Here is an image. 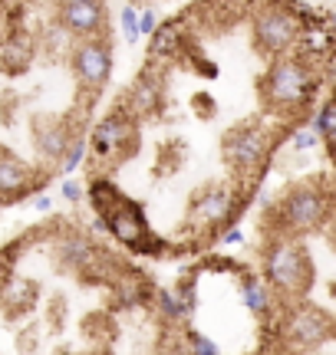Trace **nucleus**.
<instances>
[{
  "mask_svg": "<svg viewBox=\"0 0 336 355\" xmlns=\"http://www.w3.org/2000/svg\"><path fill=\"white\" fill-rule=\"evenodd\" d=\"M188 345L194 349V355H221L218 343H215V339H208V336H201L198 329H188Z\"/></svg>",
  "mask_w": 336,
  "mask_h": 355,
  "instance_id": "412c9836",
  "label": "nucleus"
},
{
  "mask_svg": "<svg viewBox=\"0 0 336 355\" xmlns=\"http://www.w3.org/2000/svg\"><path fill=\"white\" fill-rule=\"evenodd\" d=\"M326 234H330V241L336 243V217H333V224H330V230H326Z\"/></svg>",
  "mask_w": 336,
  "mask_h": 355,
  "instance_id": "bb28decb",
  "label": "nucleus"
},
{
  "mask_svg": "<svg viewBox=\"0 0 336 355\" xmlns=\"http://www.w3.org/2000/svg\"><path fill=\"white\" fill-rule=\"evenodd\" d=\"M156 306L162 309V316L171 319V322H181V319L188 316V309L181 306V300L175 296V293H168V290H158L156 293Z\"/></svg>",
  "mask_w": 336,
  "mask_h": 355,
  "instance_id": "dca6fc26",
  "label": "nucleus"
},
{
  "mask_svg": "<svg viewBox=\"0 0 336 355\" xmlns=\"http://www.w3.org/2000/svg\"><path fill=\"white\" fill-rule=\"evenodd\" d=\"M234 214V191L231 188H208L192 204L194 224H218Z\"/></svg>",
  "mask_w": 336,
  "mask_h": 355,
  "instance_id": "9b49d317",
  "label": "nucleus"
},
{
  "mask_svg": "<svg viewBox=\"0 0 336 355\" xmlns=\"http://www.w3.org/2000/svg\"><path fill=\"white\" fill-rule=\"evenodd\" d=\"M86 148H90V141L86 139H73V145L66 148L63 162H60V171H66V175H73L79 165H83V158H86Z\"/></svg>",
  "mask_w": 336,
  "mask_h": 355,
  "instance_id": "a211bd4d",
  "label": "nucleus"
},
{
  "mask_svg": "<svg viewBox=\"0 0 336 355\" xmlns=\"http://www.w3.org/2000/svg\"><path fill=\"white\" fill-rule=\"evenodd\" d=\"M271 152V135L267 128H260L258 122H241L224 135V158L234 171L251 175L264 165V158Z\"/></svg>",
  "mask_w": 336,
  "mask_h": 355,
  "instance_id": "39448f33",
  "label": "nucleus"
},
{
  "mask_svg": "<svg viewBox=\"0 0 336 355\" xmlns=\"http://www.w3.org/2000/svg\"><path fill=\"white\" fill-rule=\"evenodd\" d=\"M313 132H317L320 139L336 141V102H330L324 112H317V119H313Z\"/></svg>",
  "mask_w": 336,
  "mask_h": 355,
  "instance_id": "f3484780",
  "label": "nucleus"
},
{
  "mask_svg": "<svg viewBox=\"0 0 336 355\" xmlns=\"http://www.w3.org/2000/svg\"><path fill=\"white\" fill-rule=\"evenodd\" d=\"M330 214V201L317 184H300L287 191V198L277 204V230L280 234H303V230L320 227Z\"/></svg>",
  "mask_w": 336,
  "mask_h": 355,
  "instance_id": "7ed1b4c3",
  "label": "nucleus"
},
{
  "mask_svg": "<svg viewBox=\"0 0 336 355\" xmlns=\"http://www.w3.org/2000/svg\"><path fill=\"white\" fill-rule=\"evenodd\" d=\"M126 145H135V125H132L129 115L112 112L106 115L99 125L92 128L90 135V148L96 158H112V155H122Z\"/></svg>",
  "mask_w": 336,
  "mask_h": 355,
  "instance_id": "9d476101",
  "label": "nucleus"
},
{
  "mask_svg": "<svg viewBox=\"0 0 336 355\" xmlns=\"http://www.w3.org/2000/svg\"><path fill=\"white\" fill-rule=\"evenodd\" d=\"M73 73L86 89H103L112 76V46L106 40H83L73 50Z\"/></svg>",
  "mask_w": 336,
  "mask_h": 355,
  "instance_id": "0eeeda50",
  "label": "nucleus"
},
{
  "mask_svg": "<svg viewBox=\"0 0 336 355\" xmlns=\"http://www.w3.org/2000/svg\"><path fill=\"white\" fill-rule=\"evenodd\" d=\"M30 181H33L30 165L20 162L17 155H10V152H3V148H0V194H7V198L24 194V191L30 188Z\"/></svg>",
  "mask_w": 336,
  "mask_h": 355,
  "instance_id": "f8f14e48",
  "label": "nucleus"
},
{
  "mask_svg": "<svg viewBox=\"0 0 336 355\" xmlns=\"http://www.w3.org/2000/svg\"><path fill=\"white\" fill-rule=\"evenodd\" d=\"M171 46H175V24H162L156 30V40H152V53H156V56H165Z\"/></svg>",
  "mask_w": 336,
  "mask_h": 355,
  "instance_id": "aec40b11",
  "label": "nucleus"
},
{
  "mask_svg": "<svg viewBox=\"0 0 336 355\" xmlns=\"http://www.w3.org/2000/svg\"><path fill=\"white\" fill-rule=\"evenodd\" d=\"M60 260L66 266H73V270H90L96 260H99V250L92 247L90 241H83V237H66L60 243Z\"/></svg>",
  "mask_w": 336,
  "mask_h": 355,
  "instance_id": "2eb2a0df",
  "label": "nucleus"
},
{
  "mask_svg": "<svg viewBox=\"0 0 336 355\" xmlns=\"http://www.w3.org/2000/svg\"><path fill=\"white\" fill-rule=\"evenodd\" d=\"M317 141H320V135L313 132V125H303L290 135V148H294V152H313Z\"/></svg>",
  "mask_w": 336,
  "mask_h": 355,
  "instance_id": "6ab92c4d",
  "label": "nucleus"
},
{
  "mask_svg": "<svg viewBox=\"0 0 336 355\" xmlns=\"http://www.w3.org/2000/svg\"><path fill=\"white\" fill-rule=\"evenodd\" d=\"M333 332H336L333 316H330L326 309H320V306H313V303L294 306L284 319L287 343L303 349V352H317L320 345H326L330 339H333Z\"/></svg>",
  "mask_w": 336,
  "mask_h": 355,
  "instance_id": "20e7f679",
  "label": "nucleus"
},
{
  "mask_svg": "<svg viewBox=\"0 0 336 355\" xmlns=\"http://www.w3.org/2000/svg\"><path fill=\"white\" fill-rule=\"evenodd\" d=\"M264 283L284 296H303L313 283V263L297 241L277 234L264 250Z\"/></svg>",
  "mask_w": 336,
  "mask_h": 355,
  "instance_id": "f257e3e1",
  "label": "nucleus"
},
{
  "mask_svg": "<svg viewBox=\"0 0 336 355\" xmlns=\"http://www.w3.org/2000/svg\"><path fill=\"white\" fill-rule=\"evenodd\" d=\"M241 300H244V306L254 316H267L274 306L271 286H267L264 277H258V273H247V277L241 279Z\"/></svg>",
  "mask_w": 336,
  "mask_h": 355,
  "instance_id": "4468645a",
  "label": "nucleus"
},
{
  "mask_svg": "<svg viewBox=\"0 0 336 355\" xmlns=\"http://www.w3.org/2000/svg\"><path fill=\"white\" fill-rule=\"evenodd\" d=\"M73 139H76V135H69V128L60 125V122H47V125L40 122L37 125V145L47 158L63 162V155H66V148L73 145Z\"/></svg>",
  "mask_w": 336,
  "mask_h": 355,
  "instance_id": "ddd939ff",
  "label": "nucleus"
},
{
  "mask_svg": "<svg viewBox=\"0 0 336 355\" xmlns=\"http://www.w3.org/2000/svg\"><path fill=\"white\" fill-rule=\"evenodd\" d=\"M254 46L267 56H280L284 50H290L300 37V20L284 7H264L254 17Z\"/></svg>",
  "mask_w": 336,
  "mask_h": 355,
  "instance_id": "423d86ee",
  "label": "nucleus"
},
{
  "mask_svg": "<svg viewBox=\"0 0 336 355\" xmlns=\"http://www.w3.org/2000/svg\"><path fill=\"white\" fill-rule=\"evenodd\" d=\"M119 20H122V30H126V40H129V43H135V40L142 37V33H139V7H126V10L119 13Z\"/></svg>",
  "mask_w": 336,
  "mask_h": 355,
  "instance_id": "4be33fe9",
  "label": "nucleus"
},
{
  "mask_svg": "<svg viewBox=\"0 0 336 355\" xmlns=\"http://www.w3.org/2000/svg\"><path fill=\"white\" fill-rule=\"evenodd\" d=\"M158 30V17H156V10H139V33H156Z\"/></svg>",
  "mask_w": 336,
  "mask_h": 355,
  "instance_id": "5701e85b",
  "label": "nucleus"
},
{
  "mask_svg": "<svg viewBox=\"0 0 336 355\" xmlns=\"http://www.w3.org/2000/svg\"><path fill=\"white\" fill-rule=\"evenodd\" d=\"M60 194H63L66 201H73V204H76L79 198H83V188H79L76 181H63V184H60Z\"/></svg>",
  "mask_w": 336,
  "mask_h": 355,
  "instance_id": "b1692460",
  "label": "nucleus"
},
{
  "mask_svg": "<svg viewBox=\"0 0 336 355\" xmlns=\"http://www.w3.org/2000/svg\"><path fill=\"white\" fill-rule=\"evenodd\" d=\"M60 24L66 33L83 40H96L106 26V3L103 0H60Z\"/></svg>",
  "mask_w": 336,
  "mask_h": 355,
  "instance_id": "1a4fd4ad",
  "label": "nucleus"
},
{
  "mask_svg": "<svg viewBox=\"0 0 336 355\" xmlns=\"http://www.w3.org/2000/svg\"><path fill=\"white\" fill-rule=\"evenodd\" d=\"M313 86H317V79H313L303 60L280 56V60H274L271 69L260 79V96L277 109H297L313 96Z\"/></svg>",
  "mask_w": 336,
  "mask_h": 355,
  "instance_id": "f03ea898",
  "label": "nucleus"
},
{
  "mask_svg": "<svg viewBox=\"0 0 336 355\" xmlns=\"http://www.w3.org/2000/svg\"><path fill=\"white\" fill-rule=\"evenodd\" d=\"M106 227L112 230V237L126 247H135L142 250V243L149 241V220H145V211L129 198H119L109 211L103 214Z\"/></svg>",
  "mask_w": 336,
  "mask_h": 355,
  "instance_id": "6e6552de",
  "label": "nucleus"
},
{
  "mask_svg": "<svg viewBox=\"0 0 336 355\" xmlns=\"http://www.w3.org/2000/svg\"><path fill=\"white\" fill-rule=\"evenodd\" d=\"M33 207H37V211H50V207H53L50 194H40V198H33Z\"/></svg>",
  "mask_w": 336,
  "mask_h": 355,
  "instance_id": "a878e982",
  "label": "nucleus"
},
{
  "mask_svg": "<svg viewBox=\"0 0 336 355\" xmlns=\"http://www.w3.org/2000/svg\"><path fill=\"white\" fill-rule=\"evenodd\" d=\"M241 241H244V234H241L237 227L224 230V237H221V243H224V247H234V243H241Z\"/></svg>",
  "mask_w": 336,
  "mask_h": 355,
  "instance_id": "393cba45",
  "label": "nucleus"
},
{
  "mask_svg": "<svg viewBox=\"0 0 336 355\" xmlns=\"http://www.w3.org/2000/svg\"><path fill=\"white\" fill-rule=\"evenodd\" d=\"M333 30H336V17H333Z\"/></svg>",
  "mask_w": 336,
  "mask_h": 355,
  "instance_id": "cd10ccee",
  "label": "nucleus"
}]
</instances>
